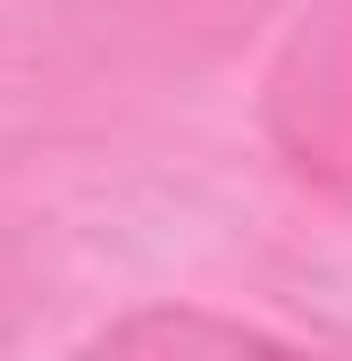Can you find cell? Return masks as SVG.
Here are the masks:
<instances>
[{"label":"cell","instance_id":"cell-1","mask_svg":"<svg viewBox=\"0 0 352 361\" xmlns=\"http://www.w3.org/2000/svg\"><path fill=\"white\" fill-rule=\"evenodd\" d=\"M277 126L319 185L352 193V0L327 8L294 42V59L277 76Z\"/></svg>","mask_w":352,"mask_h":361},{"label":"cell","instance_id":"cell-2","mask_svg":"<svg viewBox=\"0 0 352 361\" xmlns=\"http://www.w3.org/2000/svg\"><path fill=\"white\" fill-rule=\"evenodd\" d=\"M109 345H218V353H235V345H268V336L260 328H210V319H134Z\"/></svg>","mask_w":352,"mask_h":361}]
</instances>
